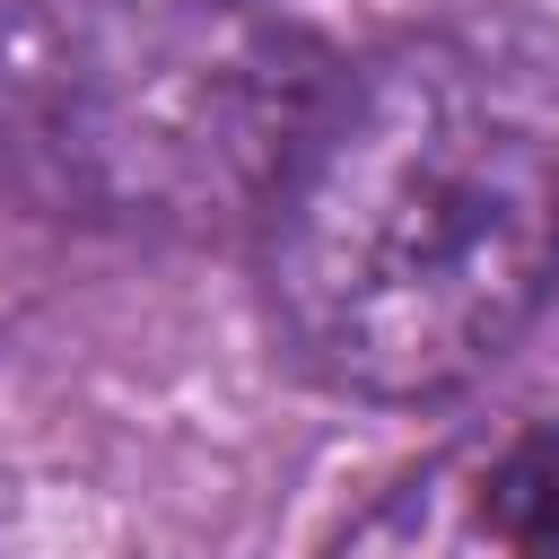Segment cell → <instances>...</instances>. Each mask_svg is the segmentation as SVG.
<instances>
[{"label": "cell", "instance_id": "obj_1", "mask_svg": "<svg viewBox=\"0 0 559 559\" xmlns=\"http://www.w3.org/2000/svg\"><path fill=\"white\" fill-rule=\"evenodd\" d=\"M253 236L271 332L323 393L472 384L559 288V26L463 9L332 70Z\"/></svg>", "mask_w": 559, "mask_h": 559}, {"label": "cell", "instance_id": "obj_3", "mask_svg": "<svg viewBox=\"0 0 559 559\" xmlns=\"http://www.w3.org/2000/svg\"><path fill=\"white\" fill-rule=\"evenodd\" d=\"M341 559H559V419L411 480Z\"/></svg>", "mask_w": 559, "mask_h": 559}, {"label": "cell", "instance_id": "obj_2", "mask_svg": "<svg viewBox=\"0 0 559 559\" xmlns=\"http://www.w3.org/2000/svg\"><path fill=\"white\" fill-rule=\"evenodd\" d=\"M323 79L280 0H35L0 70L35 183L122 227L253 218Z\"/></svg>", "mask_w": 559, "mask_h": 559}]
</instances>
